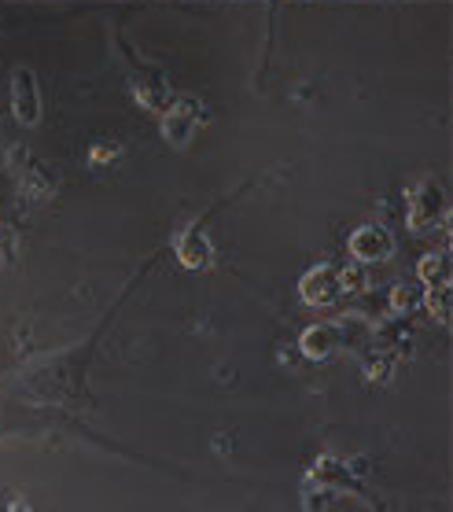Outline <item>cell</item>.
Wrapping results in <instances>:
<instances>
[{
  "label": "cell",
  "instance_id": "2",
  "mask_svg": "<svg viewBox=\"0 0 453 512\" xmlns=\"http://www.w3.org/2000/svg\"><path fill=\"white\" fill-rule=\"evenodd\" d=\"M376 4H395V0H376Z\"/></svg>",
  "mask_w": 453,
  "mask_h": 512
},
{
  "label": "cell",
  "instance_id": "1",
  "mask_svg": "<svg viewBox=\"0 0 453 512\" xmlns=\"http://www.w3.org/2000/svg\"><path fill=\"white\" fill-rule=\"evenodd\" d=\"M8 512H34V509H30L26 501H15V505H12V509H8Z\"/></svg>",
  "mask_w": 453,
  "mask_h": 512
}]
</instances>
